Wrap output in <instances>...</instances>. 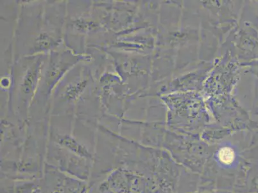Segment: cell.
<instances>
[{
	"label": "cell",
	"mask_w": 258,
	"mask_h": 193,
	"mask_svg": "<svg viewBox=\"0 0 258 193\" xmlns=\"http://www.w3.org/2000/svg\"><path fill=\"white\" fill-rule=\"evenodd\" d=\"M219 157L223 163L226 164L231 163L234 159L233 151L227 148H223L220 151Z\"/></svg>",
	"instance_id": "obj_1"
}]
</instances>
